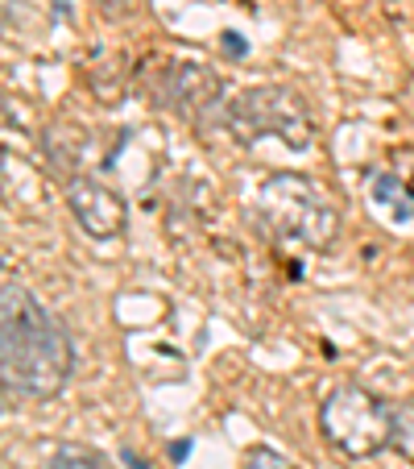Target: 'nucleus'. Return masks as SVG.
I'll list each match as a JSON object with an SVG mask.
<instances>
[{
  "label": "nucleus",
  "instance_id": "nucleus-1",
  "mask_svg": "<svg viewBox=\"0 0 414 469\" xmlns=\"http://www.w3.org/2000/svg\"><path fill=\"white\" fill-rule=\"evenodd\" d=\"M75 370V345L67 329L25 291L21 282H4L0 299V374L8 395L54 399Z\"/></svg>",
  "mask_w": 414,
  "mask_h": 469
},
{
  "label": "nucleus",
  "instance_id": "nucleus-3",
  "mask_svg": "<svg viewBox=\"0 0 414 469\" xmlns=\"http://www.w3.org/2000/svg\"><path fill=\"white\" fill-rule=\"evenodd\" d=\"M224 125L236 141L277 138L290 150H307L315 141V117L307 100L277 84H257L224 104Z\"/></svg>",
  "mask_w": 414,
  "mask_h": 469
},
{
  "label": "nucleus",
  "instance_id": "nucleus-9",
  "mask_svg": "<svg viewBox=\"0 0 414 469\" xmlns=\"http://www.w3.org/2000/svg\"><path fill=\"white\" fill-rule=\"evenodd\" d=\"M244 469H294V465H290V457H282L270 444H253L244 453Z\"/></svg>",
  "mask_w": 414,
  "mask_h": 469
},
{
  "label": "nucleus",
  "instance_id": "nucleus-8",
  "mask_svg": "<svg viewBox=\"0 0 414 469\" xmlns=\"http://www.w3.org/2000/svg\"><path fill=\"white\" fill-rule=\"evenodd\" d=\"M402 457H414V399L394 407V440H389Z\"/></svg>",
  "mask_w": 414,
  "mask_h": 469
},
{
  "label": "nucleus",
  "instance_id": "nucleus-7",
  "mask_svg": "<svg viewBox=\"0 0 414 469\" xmlns=\"http://www.w3.org/2000/svg\"><path fill=\"white\" fill-rule=\"evenodd\" d=\"M373 204L381 208H394L398 212V220H414V208L406 204V187L394 179V175H381V179H373Z\"/></svg>",
  "mask_w": 414,
  "mask_h": 469
},
{
  "label": "nucleus",
  "instance_id": "nucleus-5",
  "mask_svg": "<svg viewBox=\"0 0 414 469\" xmlns=\"http://www.w3.org/2000/svg\"><path fill=\"white\" fill-rule=\"evenodd\" d=\"M153 92H158V100H162L174 117H183V121L203 129V125H207V112H212V108L220 104V95H224V79H220L216 71H207L203 62H170V67H162Z\"/></svg>",
  "mask_w": 414,
  "mask_h": 469
},
{
  "label": "nucleus",
  "instance_id": "nucleus-4",
  "mask_svg": "<svg viewBox=\"0 0 414 469\" xmlns=\"http://www.w3.org/2000/svg\"><path fill=\"white\" fill-rule=\"evenodd\" d=\"M319 432L340 457L365 461L394 440V407L365 386L344 382L319 403Z\"/></svg>",
  "mask_w": 414,
  "mask_h": 469
},
{
  "label": "nucleus",
  "instance_id": "nucleus-6",
  "mask_svg": "<svg viewBox=\"0 0 414 469\" xmlns=\"http://www.w3.org/2000/svg\"><path fill=\"white\" fill-rule=\"evenodd\" d=\"M67 208L79 220V229L88 237H95V241H112V237L125 233V225H129L125 195L104 187V183H95V179H71L67 183Z\"/></svg>",
  "mask_w": 414,
  "mask_h": 469
},
{
  "label": "nucleus",
  "instance_id": "nucleus-10",
  "mask_svg": "<svg viewBox=\"0 0 414 469\" xmlns=\"http://www.w3.org/2000/svg\"><path fill=\"white\" fill-rule=\"evenodd\" d=\"M50 469H108L95 453H83V449H62V453H54V461Z\"/></svg>",
  "mask_w": 414,
  "mask_h": 469
},
{
  "label": "nucleus",
  "instance_id": "nucleus-2",
  "mask_svg": "<svg viewBox=\"0 0 414 469\" xmlns=\"http://www.w3.org/2000/svg\"><path fill=\"white\" fill-rule=\"evenodd\" d=\"M257 216L265 233L290 249H327L340 233V212L331 195L307 175H270L257 191Z\"/></svg>",
  "mask_w": 414,
  "mask_h": 469
},
{
  "label": "nucleus",
  "instance_id": "nucleus-11",
  "mask_svg": "<svg viewBox=\"0 0 414 469\" xmlns=\"http://www.w3.org/2000/svg\"><path fill=\"white\" fill-rule=\"evenodd\" d=\"M104 4V13H129V8H137V0H99Z\"/></svg>",
  "mask_w": 414,
  "mask_h": 469
}]
</instances>
